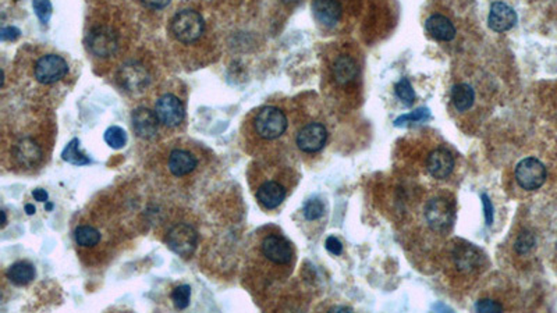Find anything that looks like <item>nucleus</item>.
<instances>
[{
    "label": "nucleus",
    "instance_id": "obj_23",
    "mask_svg": "<svg viewBox=\"0 0 557 313\" xmlns=\"http://www.w3.org/2000/svg\"><path fill=\"white\" fill-rule=\"evenodd\" d=\"M454 262L460 272H471L480 262V253L474 247H463L454 252Z\"/></svg>",
    "mask_w": 557,
    "mask_h": 313
},
{
    "label": "nucleus",
    "instance_id": "obj_21",
    "mask_svg": "<svg viewBox=\"0 0 557 313\" xmlns=\"http://www.w3.org/2000/svg\"><path fill=\"white\" fill-rule=\"evenodd\" d=\"M451 102L457 112H467L474 106L475 91L468 84H457L451 88Z\"/></svg>",
    "mask_w": 557,
    "mask_h": 313
},
{
    "label": "nucleus",
    "instance_id": "obj_33",
    "mask_svg": "<svg viewBox=\"0 0 557 313\" xmlns=\"http://www.w3.org/2000/svg\"><path fill=\"white\" fill-rule=\"evenodd\" d=\"M475 309H477V312H501L503 307L496 301L485 298V300H481L477 302Z\"/></svg>",
    "mask_w": 557,
    "mask_h": 313
},
{
    "label": "nucleus",
    "instance_id": "obj_1",
    "mask_svg": "<svg viewBox=\"0 0 557 313\" xmlns=\"http://www.w3.org/2000/svg\"><path fill=\"white\" fill-rule=\"evenodd\" d=\"M205 30L204 18L194 10H183L172 20V32L175 38L186 45L196 42Z\"/></svg>",
    "mask_w": 557,
    "mask_h": 313
},
{
    "label": "nucleus",
    "instance_id": "obj_3",
    "mask_svg": "<svg viewBox=\"0 0 557 313\" xmlns=\"http://www.w3.org/2000/svg\"><path fill=\"white\" fill-rule=\"evenodd\" d=\"M545 165L535 158H525L515 166V180L525 191H535L546 181Z\"/></svg>",
    "mask_w": 557,
    "mask_h": 313
},
{
    "label": "nucleus",
    "instance_id": "obj_19",
    "mask_svg": "<svg viewBox=\"0 0 557 313\" xmlns=\"http://www.w3.org/2000/svg\"><path fill=\"white\" fill-rule=\"evenodd\" d=\"M427 32L436 39L442 42H449L456 37V27L454 24L444 15L434 14L425 23Z\"/></svg>",
    "mask_w": 557,
    "mask_h": 313
},
{
    "label": "nucleus",
    "instance_id": "obj_6",
    "mask_svg": "<svg viewBox=\"0 0 557 313\" xmlns=\"http://www.w3.org/2000/svg\"><path fill=\"white\" fill-rule=\"evenodd\" d=\"M118 48V35L108 27H96L88 35V49L96 58H111Z\"/></svg>",
    "mask_w": 557,
    "mask_h": 313
},
{
    "label": "nucleus",
    "instance_id": "obj_42",
    "mask_svg": "<svg viewBox=\"0 0 557 313\" xmlns=\"http://www.w3.org/2000/svg\"><path fill=\"white\" fill-rule=\"evenodd\" d=\"M52 207H54L52 203H46V210H52Z\"/></svg>",
    "mask_w": 557,
    "mask_h": 313
},
{
    "label": "nucleus",
    "instance_id": "obj_5",
    "mask_svg": "<svg viewBox=\"0 0 557 313\" xmlns=\"http://www.w3.org/2000/svg\"><path fill=\"white\" fill-rule=\"evenodd\" d=\"M262 255L277 266H287L294 257V250L292 244L279 234L266 236L261 244Z\"/></svg>",
    "mask_w": 557,
    "mask_h": 313
},
{
    "label": "nucleus",
    "instance_id": "obj_32",
    "mask_svg": "<svg viewBox=\"0 0 557 313\" xmlns=\"http://www.w3.org/2000/svg\"><path fill=\"white\" fill-rule=\"evenodd\" d=\"M534 247H535V237H534V234H531L528 231H524V233L518 234V237L515 240V244H514V250H515L517 253L525 255V253H528L530 250H532Z\"/></svg>",
    "mask_w": 557,
    "mask_h": 313
},
{
    "label": "nucleus",
    "instance_id": "obj_40",
    "mask_svg": "<svg viewBox=\"0 0 557 313\" xmlns=\"http://www.w3.org/2000/svg\"><path fill=\"white\" fill-rule=\"evenodd\" d=\"M35 206L34 205H31V203H28V205H25V212H27V215H30V216H32L34 213H35Z\"/></svg>",
    "mask_w": 557,
    "mask_h": 313
},
{
    "label": "nucleus",
    "instance_id": "obj_12",
    "mask_svg": "<svg viewBox=\"0 0 557 313\" xmlns=\"http://www.w3.org/2000/svg\"><path fill=\"white\" fill-rule=\"evenodd\" d=\"M312 13L318 24L325 28H332L340 21L343 10L337 0H313Z\"/></svg>",
    "mask_w": 557,
    "mask_h": 313
},
{
    "label": "nucleus",
    "instance_id": "obj_11",
    "mask_svg": "<svg viewBox=\"0 0 557 313\" xmlns=\"http://www.w3.org/2000/svg\"><path fill=\"white\" fill-rule=\"evenodd\" d=\"M327 141V131L320 123H311L297 134V146L306 153L319 152Z\"/></svg>",
    "mask_w": 557,
    "mask_h": 313
},
{
    "label": "nucleus",
    "instance_id": "obj_36",
    "mask_svg": "<svg viewBox=\"0 0 557 313\" xmlns=\"http://www.w3.org/2000/svg\"><path fill=\"white\" fill-rule=\"evenodd\" d=\"M20 37V30L15 27H4L1 30V41H14Z\"/></svg>",
    "mask_w": 557,
    "mask_h": 313
},
{
    "label": "nucleus",
    "instance_id": "obj_7",
    "mask_svg": "<svg viewBox=\"0 0 557 313\" xmlns=\"http://www.w3.org/2000/svg\"><path fill=\"white\" fill-rule=\"evenodd\" d=\"M425 219L428 226L434 231H444L450 227L454 219V207L446 198H434L425 207Z\"/></svg>",
    "mask_w": 557,
    "mask_h": 313
},
{
    "label": "nucleus",
    "instance_id": "obj_38",
    "mask_svg": "<svg viewBox=\"0 0 557 313\" xmlns=\"http://www.w3.org/2000/svg\"><path fill=\"white\" fill-rule=\"evenodd\" d=\"M32 196H34L35 200H38V202H48V198H49L48 192H46L45 189H42V188L34 189V191H32Z\"/></svg>",
    "mask_w": 557,
    "mask_h": 313
},
{
    "label": "nucleus",
    "instance_id": "obj_22",
    "mask_svg": "<svg viewBox=\"0 0 557 313\" xmlns=\"http://www.w3.org/2000/svg\"><path fill=\"white\" fill-rule=\"evenodd\" d=\"M6 276L15 286H27L35 279V267L28 262H17L8 267Z\"/></svg>",
    "mask_w": 557,
    "mask_h": 313
},
{
    "label": "nucleus",
    "instance_id": "obj_14",
    "mask_svg": "<svg viewBox=\"0 0 557 313\" xmlns=\"http://www.w3.org/2000/svg\"><path fill=\"white\" fill-rule=\"evenodd\" d=\"M159 119L155 112L146 108H138L132 113V128L139 138L151 139L158 132Z\"/></svg>",
    "mask_w": 557,
    "mask_h": 313
},
{
    "label": "nucleus",
    "instance_id": "obj_35",
    "mask_svg": "<svg viewBox=\"0 0 557 313\" xmlns=\"http://www.w3.org/2000/svg\"><path fill=\"white\" fill-rule=\"evenodd\" d=\"M325 247H326V250H329L332 255H340L342 252H343V245H342V243L336 238V237H329L327 240H326V243H325Z\"/></svg>",
    "mask_w": 557,
    "mask_h": 313
},
{
    "label": "nucleus",
    "instance_id": "obj_18",
    "mask_svg": "<svg viewBox=\"0 0 557 313\" xmlns=\"http://www.w3.org/2000/svg\"><path fill=\"white\" fill-rule=\"evenodd\" d=\"M14 158L21 166L32 167L41 162L42 151L31 138H23L14 146Z\"/></svg>",
    "mask_w": 557,
    "mask_h": 313
},
{
    "label": "nucleus",
    "instance_id": "obj_15",
    "mask_svg": "<svg viewBox=\"0 0 557 313\" xmlns=\"http://www.w3.org/2000/svg\"><path fill=\"white\" fill-rule=\"evenodd\" d=\"M427 169L434 179L444 180L454 169V158L446 149H436L427 159Z\"/></svg>",
    "mask_w": 557,
    "mask_h": 313
},
{
    "label": "nucleus",
    "instance_id": "obj_29",
    "mask_svg": "<svg viewBox=\"0 0 557 313\" xmlns=\"http://www.w3.org/2000/svg\"><path fill=\"white\" fill-rule=\"evenodd\" d=\"M189 298H191V287L187 286V284L176 287L173 290V293H172V301H173L175 307L177 309H180V311L188 308Z\"/></svg>",
    "mask_w": 557,
    "mask_h": 313
},
{
    "label": "nucleus",
    "instance_id": "obj_28",
    "mask_svg": "<svg viewBox=\"0 0 557 313\" xmlns=\"http://www.w3.org/2000/svg\"><path fill=\"white\" fill-rule=\"evenodd\" d=\"M105 142L113 149H122L127 143V134L123 128L118 125L109 127L105 132Z\"/></svg>",
    "mask_w": 557,
    "mask_h": 313
},
{
    "label": "nucleus",
    "instance_id": "obj_8",
    "mask_svg": "<svg viewBox=\"0 0 557 313\" xmlns=\"http://www.w3.org/2000/svg\"><path fill=\"white\" fill-rule=\"evenodd\" d=\"M67 72H68L67 62L62 56L58 55H46L41 58L34 68L35 78L41 84H55L61 81Z\"/></svg>",
    "mask_w": 557,
    "mask_h": 313
},
{
    "label": "nucleus",
    "instance_id": "obj_20",
    "mask_svg": "<svg viewBox=\"0 0 557 313\" xmlns=\"http://www.w3.org/2000/svg\"><path fill=\"white\" fill-rule=\"evenodd\" d=\"M198 166L196 158L184 149H176L169 156V170L176 177H184Z\"/></svg>",
    "mask_w": 557,
    "mask_h": 313
},
{
    "label": "nucleus",
    "instance_id": "obj_4",
    "mask_svg": "<svg viewBox=\"0 0 557 313\" xmlns=\"http://www.w3.org/2000/svg\"><path fill=\"white\" fill-rule=\"evenodd\" d=\"M166 244L179 256L189 257L198 245V233L191 224L179 223L168 231Z\"/></svg>",
    "mask_w": 557,
    "mask_h": 313
},
{
    "label": "nucleus",
    "instance_id": "obj_9",
    "mask_svg": "<svg viewBox=\"0 0 557 313\" xmlns=\"http://www.w3.org/2000/svg\"><path fill=\"white\" fill-rule=\"evenodd\" d=\"M159 122L166 127H176L184 120V108L180 99L172 94L163 95L155 108Z\"/></svg>",
    "mask_w": 557,
    "mask_h": 313
},
{
    "label": "nucleus",
    "instance_id": "obj_16",
    "mask_svg": "<svg viewBox=\"0 0 557 313\" xmlns=\"http://www.w3.org/2000/svg\"><path fill=\"white\" fill-rule=\"evenodd\" d=\"M360 74V67L356 59L349 55H340L332 65V75L337 85H347L357 79Z\"/></svg>",
    "mask_w": 557,
    "mask_h": 313
},
{
    "label": "nucleus",
    "instance_id": "obj_41",
    "mask_svg": "<svg viewBox=\"0 0 557 313\" xmlns=\"http://www.w3.org/2000/svg\"><path fill=\"white\" fill-rule=\"evenodd\" d=\"M1 217H3V227H4V226H6V222H7V220H6V212H4V210L1 212Z\"/></svg>",
    "mask_w": 557,
    "mask_h": 313
},
{
    "label": "nucleus",
    "instance_id": "obj_13",
    "mask_svg": "<svg viewBox=\"0 0 557 313\" xmlns=\"http://www.w3.org/2000/svg\"><path fill=\"white\" fill-rule=\"evenodd\" d=\"M517 23V14L508 4L503 1H496L491 7L488 24L495 32H506L511 30Z\"/></svg>",
    "mask_w": 557,
    "mask_h": 313
},
{
    "label": "nucleus",
    "instance_id": "obj_30",
    "mask_svg": "<svg viewBox=\"0 0 557 313\" xmlns=\"http://www.w3.org/2000/svg\"><path fill=\"white\" fill-rule=\"evenodd\" d=\"M303 213H304V217L307 219V220H318V219H320L322 216H323V213H325V205H323V202L322 200H319V199H310L306 205H304V209H303Z\"/></svg>",
    "mask_w": 557,
    "mask_h": 313
},
{
    "label": "nucleus",
    "instance_id": "obj_17",
    "mask_svg": "<svg viewBox=\"0 0 557 313\" xmlns=\"http://www.w3.org/2000/svg\"><path fill=\"white\" fill-rule=\"evenodd\" d=\"M287 191L277 181H266L256 189L258 202L268 210L276 209L286 199Z\"/></svg>",
    "mask_w": 557,
    "mask_h": 313
},
{
    "label": "nucleus",
    "instance_id": "obj_10",
    "mask_svg": "<svg viewBox=\"0 0 557 313\" xmlns=\"http://www.w3.org/2000/svg\"><path fill=\"white\" fill-rule=\"evenodd\" d=\"M119 79L125 91L142 92L149 84V74L146 68L139 63H125L119 71Z\"/></svg>",
    "mask_w": 557,
    "mask_h": 313
},
{
    "label": "nucleus",
    "instance_id": "obj_39",
    "mask_svg": "<svg viewBox=\"0 0 557 313\" xmlns=\"http://www.w3.org/2000/svg\"><path fill=\"white\" fill-rule=\"evenodd\" d=\"M330 312H351L349 307H334L330 309Z\"/></svg>",
    "mask_w": 557,
    "mask_h": 313
},
{
    "label": "nucleus",
    "instance_id": "obj_34",
    "mask_svg": "<svg viewBox=\"0 0 557 313\" xmlns=\"http://www.w3.org/2000/svg\"><path fill=\"white\" fill-rule=\"evenodd\" d=\"M482 205H484L487 224L492 226V223H494V205L491 203V199H489V196L487 193L482 195Z\"/></svg>",
    "mask_w": 557,
    "mask_h": 313
},
{
    "label": "nucleus",
    "instance_id": "obj_25",
    "mask_svg": "<svg viewBox=\"0 0 557 313\" xmlns=\"http://www.w3.org/2000/svg\"><path fill=\"white\" fill-rule=\"evenodd\" d=\"M62 158L64 162H68L74 166H85L92 163V160L80 151V141L77 138L71 139L67 143V146L63 151Z\"/></svg>",
    "mask_w": 557,
    "mask_h": 313
},
{
    "label": "nucleus",
    "instance_id": "obj_27",
    "mask_svg": "<svg viewBox=\"0 0 557 313\" xmlns=\"http://www.w3.org/2000/svg\"><path fill=\"white\" fill-rule=\"evenodd\" d=\"M431 117V112L427 108H420L408 115H403L394 120L396 127H404V125L413 124V123H423L427 122Z\"/></svg>",
    "mask_w": 557,
    "mask_h": 313
},
{
    "label": "nucleus",
    "instance_id": "obj_24",
    "mask_svg": "<svg viewBox=\"0 0 557 313\" xmlns=\"http://www.w3.org/2000/svg\"><path fill=\"white\" fill-rule=\"evenodd\" d=\"M74 238L77 245L82 248H92L99 244L101 241V233L92 226H80L75 229Z\"/></svg>",
    "mask_w": 557,
    "mask_h": 313
},
{
    "label": "nucleus",
    "instance_id": "obj_31",
    "mask_svg": "<svg viewBox=\"0 0 557 313\" xmlns=\"http://www.w3.org/2000/svg\"><path fill=\"white\" fill-rule=\"evenodd\" d=\"M32 7L42 24H46L51 20L54 11L51 0H32Z\"/></svg>",
    "mask_w": 557,
    "mask_h": 313
},
{
    "label": "nucleus",
    "instance_id": "obj_2",
    "mask_svg": "<svg viewBox=\"0 0 557 313\" xmlns=\"http://www.w3.org/2000/svg\"><path fill=\"white\" fill-rule=\"evenodd\" d=\"M287 124L286 115L275 106H266L261 109L254 122L256 134L261 138L269 141L282 136L287 129Z\"/></svg>",
    "mask_w": 557,
    "mask_h": 313
},
{
    "label": "nucleus",
    "instance_id": "obj_37",
    "mask_svg": "<svg viewBox=\"0 0 557 313\" xmlns=\"http://www.w3.org/2000/svg\"><path fill=\"white\" fill-rule=\"evenodd\" d=\"M141 1H142V4H145L146 7L154 8V10L165 8L170 3V0H141Z\"/></svg>",
    "mask_w": 557,
    "mask_h": 313
},
{
    "label": "nucleus",
    "instance_id": "obj_26",
    "mask_svg": "<svg viewBox=\"0 0 557 313\" xmlns=\"http://www.w3.org/2000/svg\"><path fill=\"white\" fill-rule=\"evenodd\" d=\"M394 92H396L397 98H399L406 106H411V105L415 102L417 95H415L414 88H413V85H411V82H410L408 78H401V79L396 84Z\"/></svg>",
    "mask_w": 557,
    "mask_h": 313
}]
</instances>
